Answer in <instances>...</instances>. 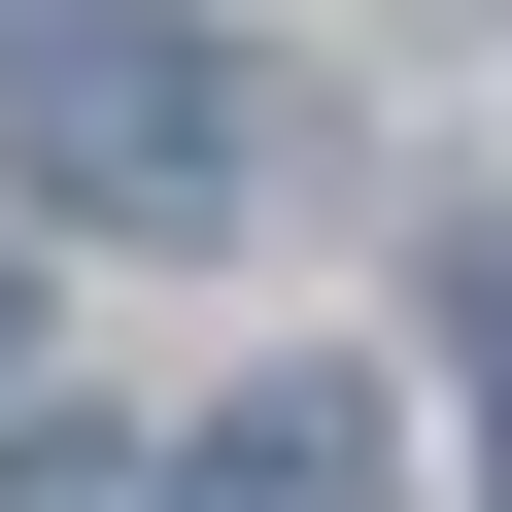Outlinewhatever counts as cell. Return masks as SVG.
<instances>
[{"instance_id":"obj_2","label":"cell","mask_w":512,"mask_h":512,"mask_svg":"<svg viewBox=\"0 0 512 512\" xmlns=\"http://www.w3.org/2000/svg\"><path fill=\"white\" fill-rule=\"evenodd\" d=\"M137 512H376V410H342V376H239V410H205Z\"/></svg>"},{"instance_id":"obj_1","label":"cell","mask_w":512,"mask_h":512,"mask_svg":"<svg viewBox=\"0 0 512 512\" xmlns=\"http://www.w3.org/2000/svg\"><path fill=\"white\" fill-rule=\"evenodd\" d=\"M0 137H35V205H69V239H239L274 69L171 35V0H69V35H0Z\"/></svg>"}]
</instances>
